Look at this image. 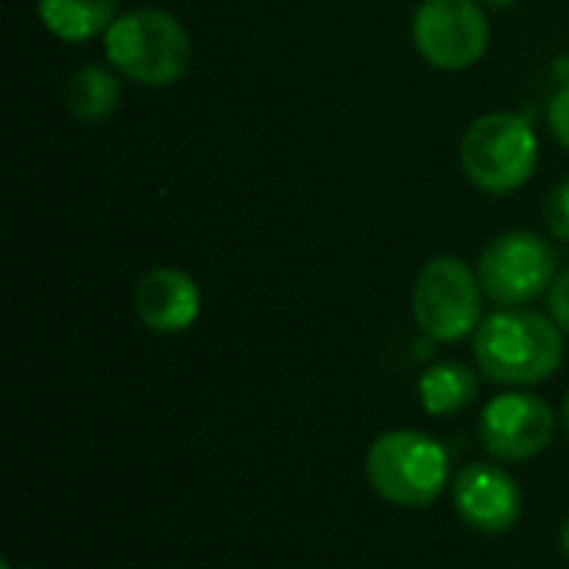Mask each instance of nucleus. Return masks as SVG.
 <instances>
[{"mask_svg": "<svg viewBox=\"0 0 569 569\" xmlns=\"http://www.w3.org/2000/svg\"><path fill=\"white\" fill-rule=\"evenodd\" d=\"M563 357L567 343L557 320L527 307H500L473 333V360L500 387H537L563 367Z\"/></svg>", "mask_w": 569, "mask_h": 569, "instance_id": "f257e3e1", "label": "nucleus"}, {"mask_svg": "<svg viewBox=\"0 0 569 569\" xmlns=\"http://www.w3.org/2000/svg\"><path fill=\"white\" fill-rule=\"evenodd\" d=\"M363 473L383 503L403 510H423L437 503L453 483L450 450L437 437L410 427L380 433L367 447Z\"/></svg>", "mask_w": 569, "mask_h": 569, "instance_id": "f03ea898", "label": "nucleus"}, {"mask_svg": "<svg viewBox=\"0 0 569 569\" xmlns=\"http://www.w3.org/2000/svg\"><path fill=\"white\" fill-rule=\"evenodd\" d=\"M110 67L140 87H173L193 57L187 27L160 7H133L103 33Z\"/></svg>", "mask_w": 569, "mask_h": 569, "instance_id": "7ed1b4c3", "label": "nucleus"}, {"mask_svg": "<svg viewBox=\"0 0 569 569\" xmlns=\"http://www.w3.org/2000/svg\"><path fill=\"white\" fill-rule=\"evenodd\" d=\"M540 140L520 113L477 117L460 143V163L467 180L493 197L517 193L537 170Z\"/></svg>", "mask_w": 569, "mask_h": 569, "instance_id": "20e7f679", "label": "nucleus"}, {"mask_svg": "<svg viewBox=\"0 0 569 569\" xmlns=\"http://www.w3.org/2000/svg\"><path fill=\"white\" fill-rule=\"evenodd\" d=\"M483 287L460 257H433L413 280V320L433 343H460L483 323Z\"/></svg>", "mask_w": 569, "mask_h": 569, "instance_id": "39448f33", "label": "nucleus"}, {"mask_svg": "<svg viewBox=\"0 0 569 569\" xmlns=\"http://www.w3.org/2000/svg\"><path fill=\"white\" fill-rule=\"evenodd\" d=\"M557 250L533 230H507L493 237L477 263L483 293L497 307H527L557 280Z\"/></svg>", "mask_w": 569, "mask_h": 569, "instance_id": "423d86ee", "label": "nucleus"}, {"mask_svg": "<svg viewBox=\"0 0 569 569\" xmlns=\"http://www.w3.org/2000/svg\"><path fill=\"white\" fill-rule=\"evenodd\" d=\"M413 47L437 70H470L490 47V20L480 0H423L413 10Z\"/></svg>", "mask_w": 569, "mask_h": 569, "instance_id": "0eeeda50", "label": "nucleus"}, {"mask_svg": "<svg viewBox=\"0 0 569 569\" xmlns=\"http://www.w3.org/2000/svg\"><path fill=\"white\" fill-rule=\"evenodd\" d=\"M477 433L497 463H523L553 443L557 413L543 397L530 390H507L483 407Z\"/></svg>", "mask_w": 569, "mask_h": 569, "instance_id": "6e6552de", "label": "nucleus"}, {"mask_svg": "<svg viewBox=\"0 0 569 569\" xmlns=\"http://www.w3.org/2000/svg\"><path fill=\"white\" fill-rule=\"evenodd\" d=\"M450 497L457 517L483 537L510 533L523 517V490L513 480V473L500 463L460 467L453 473Z\"/></svg>", "mask_w": 569, "mask_h": 569, "instance_id": "1a4fd4ad", "label": "nucleus"}, {"mask_svg": "<svg viewBox=\"0 0 569 569\" xmlns=\"http://www.w3.org/2000/svg\"><path fill=\"white\" fill-rule=\"evenodd\" d=\"M133 313L137 320L160 337L183 333L200 317V287L180 267H153L133 283Z\"/></svg>", "mask_w": 569, "mask_h": 569, "instance_id": "9d476101", "label": "nucleus"}, {"mask_svg": "<svg viewBox=\"0 0 569 569\" xmlns=\"http://www.w3.org/2000/svg\"><path fill=\"white\" fill-rule=\"evenodd\" d=\"M480 393V377L473 367L457 363V360H437L430 363L420 380H417V397L420 407L430 417H453L473 407Z\"/></svg>", "mask_w": 569, "mask_h": 569, "instance_id": "9b49d317", "label": "nucleus"}, {"mask_svg": "<svg viewBox=\"0 0 569 569\" xmlns=\"http://www.w3.org/2000/svg\"><path fill=\"white\" fill-rule=\"evenodd\" d=\"M120 97H123L120 73L113 67H100V63L77 67L63 87V107L80 123H100V120L113 117V110L120 107Z\"/></svg>", "mask_w": 569, "mask_h": 569, "instance_id": "f8f14e48", "label": "nucleus"}, {"mask_svg": "<svg viewBox=\"0 0 569 569\" xmlns=\"http://www.w3.org/2000/svg\"><path fill=\"white\" fill-rule=\"evenodd\" d=\"M37 13L40 23L67 43H83L107 33L120 17L117 0H37Z\"/></svg>", "mask_w": 569, "mask_h": 569, "instance_id": "ddd939ff", "label": "nucleus"}, {"mask_svg": "<svg viewBox=\"0 0 569 569\" xmlns=\"http://www.w3.org/2000/svg\"><path fill=\"white\" fill-rule=\"evenodd\" d=\"M543 220H547V230L553 240L569 243V177L550 190V197L543 203Z\"/></svg>", "mask_w": 569, "mask_h": 569, "instance_id": "4468645a", "label": "nucleus"}, {"mask_svg": "<svg viewBox=\"0 0 569 569\" xmlns=\"http://www.w3.org/2000/svg\"><path fill=\"white\" fill-rule=\"evenodd\" d=\"M547 123H550V133L553 140L569 153V80L550 97V107H547Z\"/></svg>", "mask_w": 569, "mask_h": 569, "instance_id": "2eb2a0df", "label": "nucleus"}, {"mask_svg": "<svg viewBox=\"0 0 569 569\" xmlns=\"http://www.w3.org/2000/svg\"><path fill=\"white\" fill-rule=\"evenodd\" d=\"M547 310L557 320V327L569 333V267L557 273L553 287L547 290Z\"/></svg>", "mask_w": 569, "mask_h": 569, "instance_id": "dca6fc26", "label": "nucleus"}, {"mask_svg": "<svg viewBox=\"0 0 569 569\" xmlns=\"http://www.w3.org/2000/svg\"><path fill=\"white\" fill-rule=\"evenodd\" d=\"M560 547H563V557L569 560V517L563 520V527H560Z\"/></svg>", "mask_w": 569, "mask_h": 569, "instance_id": "f3484780", "label": "nucleus"}, {"mask_svg": "<svg viewBox=\"0 0 569 569\" xmlns=\"http://www.w3.org/2000/svg\"><path fill=\"white\" fill-rule=\"evenodd\" d=\"M563 430H567V437H569V390H567V397H563Z\"/></svg>", "mask_w": 569, "mask_h": 569, "instance_id": "a211bd4d", "label": "nucleus"}, {"mask_svg": "<svg viewBox=\"0 0 569 569\" xmlns=\"http://www.w3.org/2000/svg\"><path fill=\"white\" fill-rule=\"evenodd\" d=\"M483 7H510V3H517V0H480Z\"/></svg>", "mask_w": 569, "mask_h": 569, "instance_id": "6ab92c4d", "label": "nucleus"}, {"mask_svg": "<svg viewBox=\"0 0 569 569\" xmlns=\"http://www.w3.org/2000/svg\"><path fill=\"white\" fill-rule=\"evenodd\" d=\"M0 569H13V567H10V563L3 560V563H0ZM20 569H37V567H20Z\"/></svg>", "mask_w": 569, "mask_h": 569, "instance_id": "aec40b11", "label": "nucleus"}]
</instances>
